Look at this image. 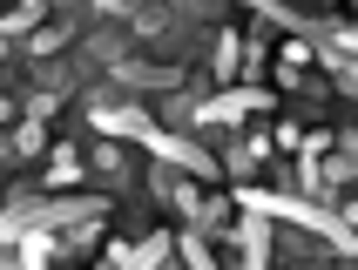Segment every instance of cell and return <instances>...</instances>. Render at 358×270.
I'll return each instance as SVG.
<instances>
[{
	"label": "cell",
	"instance_id": "obj_1",
	"mask_svg": "<svg viewBox=\"0 0 358 270\" xmlns=\"http://www.w3.org/2000/svg\"><path fill=\"white\" fill-rule=\"evenodd\" d=\"M88 129L101 135V142H149V101H136V95H88Z\"/></svg>",
	"mask_w": 358,
	"mask_h": 270
},
{
	"label": "cell",
	"instance_id": "obj_2",
	"mask_svg": "<svg viewBox=\"0 0 358 270\" xmlns=\"http://www.w3.org/2000/svg\"><path fill=\"white\" fill-rule=\"evenodd\" d=\"M95 216H108V196H41V216L34 230H75V223H95Z\"/></svg>",
	"mask_w": 358,
	"mask_h": 270
},
{
	"label": "cell",
	"instance_id": "obj_3",
	"mask_svg": "<svg viewBox=\"0 0 358 270\" xmlns=\"http://www.w3.org/2000/svg\"><path fill=\"white\" fill-rule=\"evenodd\" d=\"M81 176H88L81 149H75V142H55V149H48V169H41V190H48V196H68Z\"/></svg>",
	"mask_w": 358,
	"mask_h": 270
},
{
	"label": "cell",
	"instance_id": "obj_4",
	"mask_svg": "<svg viewBox=\"0 0 358 270\" xmlns=\"http://www.w3.org/2000/svg\"><path fill=\"white\" fill-rule=\"evenodd\" d=\"M88 162H95V176L108 183V196H115V190H136V162H129V149H122V142H95V149H88Z\"/></svg>",
	"mask_w": 358,
	"mask_h": 270
},
{
	"label": "cell",
	"instance_id": "obj_5",
	"mask_svg": "<svg viewBox=\"0 0 358 270\" xmlns=\"http://www.w3.org/2000/svg\"><path fill=\"white\" fill-rule=\"evenodd\" d=\"M237 61H243V41H237V27H217V48H210V95L237 81Z\"/></svg>",
	"mask_w": 358,
	"mask_h": 270
},
{
	"label": "cell",
	"instance_id": "obj_6",
	"mask_svg": "<svg viewBox=\"0 0 358 270\" xmlns=\"http://www.w3.org/2000/svg\"><path fill=\"white\" fill-rule=\"evenodd\" d=\"M68 41H75V20H55V27H34V34L20 41V55H27V61H55Z\"/></svg>",
	"mask_w": 358,
	"mask_h": 270
},
{
	"label": "cell",
	"instance_id": "obj_7",
	"mask_svg": "<svg viewBox=\"0 0 358 270\" xmlns=\"http://www.w3.org/2000/svg\"><path fill=\"white\" fill-rule=\"evenodd\" d=\"M7 142H14V155H41V149H48V129H41V122H27V115H20L14 129H7Z\"/></svg>",
	"mask_w": 358,
	"mask_h": 270
},
{
	"label": "cell",
	"instance_id": "obj_8",
	"mask_svg": "<svg viewBox=\"0 0 358 270\" xmlns=\"http://www.w3.org/2000/svg\"><path fill=\"white\" fill-rule=\"evenodd\" d=\"M55 108H61V95H55V88H34V95L20 101V115H27V122H41V129H48V115H55Z\"/></svg>",
	"mask_w": 358,
	"mask_h": 270
},
{
	"label": "cell",
	"instance_id": "obj_9",
	"mask_svg": "<svg viewBox=\"0 0 358 270\" xmlns=\"http://www.w3.org/2000/svg\"><path fill=\"white\" fill-rule=\"evenodd\" d=\"M298 135H304L298 122H278V129H271V142H278V149H298Z\"/></svg>",
	"mask_w": 358,
	"mask_h": 270
},
{
	"label": "cell",
	"instance_id": "obj_10",
	"mask_svg": "<svg viewBox=\"0 0 358 270\" xmlns=\"http://www.w3.org/2000/svg\"><path fill=\"white\" fill-rule=\"evenodd\" d=\"M14 122H20V101H7V95H0V135L14 129Z\"/></svg>",
	"mask_w": 358,
	"mask_h": 270
}]
</instances>
